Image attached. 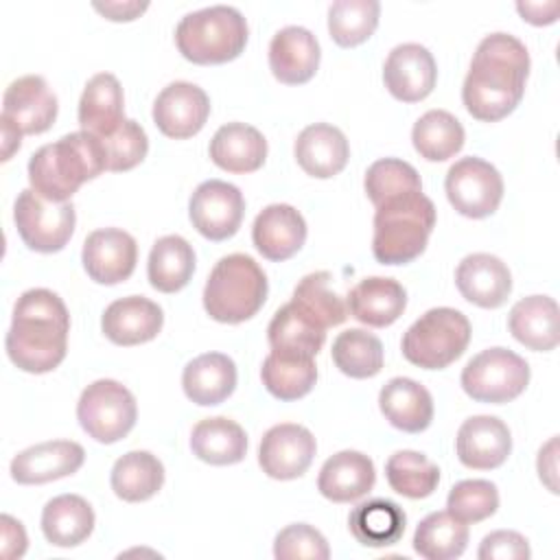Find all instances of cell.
<instances>
[{
    "mask_svg": "<svg viewBox=\"0 0 560 560\" xmlns=\"http://www.w3.org/2000/svg\"><path fill=\"white\" fill-rule=\"evenodd\" d=\"M385 477L394 492L407 499H424L440 483V468L418 451H396L385 464Z\"/></svg>",
    "mask_w": 560,
    "mask_h": 560,
    "instance_id": "b9f144b4",
    "label": "cell"
},
{
    "mask_svg": "<svg viewBox=\"0 0 560 560\" xmlns=\"http://www.w3.org/2000/svg\"><path fill=\"white\" fill-rule=\"evenodd\" d=\"M446 508L462 523H479L497 512L499 490L488 479H464L451 488Z\"/></svg>",
    "mask_w": 560,
    "mask_h": 560,
    "instance_id": "bcb514c9",
    "label": "cell"
},
{
    "mask_svg": "<svg viewBox=\"0 0 560 560\" xmlns=\"http://www.w3.org/2000/svg\"><path fill=\"white\" fill-rule=\"evenodd\" d=\"M192 453L212 466L238 464L247 453V435L243 427L225 416L206 418L190 433Z\"/></svg>",
    "mask_w": 560,
    "mask_h": 560,
    "instance_id": "836d02e7",
    "label": "cell"
},
{
    "mask_svg": "<svg viewBox=\"0 0 560 560\" xmlns=\"http://www.w3.org/2000/svg\"><path fill=\"white\" fill-rule=\"evenodd\" d=\"M444 190L459 214L483 219L490 217L503 199V177L490 162L468 155L448 168Z\"/></svg>",
    "mask_w": 560,
    "mask_h": 560,
    "instance_id": "8fae6325",
    "label": "cell"
},
{
    "mask_svg": "<svg viewBox=\"0 0 560 560\" xmlns=\"http://www.w3.org/2000/svg\"><path fill=\"white\" fill-rule=\"evenodd\" d=\"M378 15V0H337L328 7V33L343 48L359 46L376 31Z\"/></svg>",
    "mask_w": 560,
    "mask_h": 560,
    "instance_id": "7bdbcfd3",
    "label": "cell"
},
{
    "mask_svg": "<svg viewBox=\"0 0 560 560\" xmlns=\"http://www.w3.org/2000/svg\"><path fill=\"white\" fill-rule=\"evenodd\" d=\"M370 201L378 208L385 201H392L402 195L422 192V182L418 171L398 158H383L370 164L363 179Z\"/></svg>",
    "mask_w": 560,
    "mask_h": 560,
    "instance_id": "f6af8a7d",
    "label": "cell"
},
{
    "mask_svg": "<svg viewBox=\"0 0 560 560\" xmlns=\"http://www.w3.org/2000/svg\"><path fill=\"white\" fill-rule=\"evenodd\" d=\"M94 529V510L79 494H59L42 510V532L55 547H77Z\"/></svg>",
    "mask_w": 560,
    "mask_h": 560,
    "instance_id": "d6a6232c",
    "label": "cell"
},
{
    "mask_svg": "<svg viewBox=\"0 0 560 560\" xmlns=\"http://www.w3.org/2000/svg\"><path fill=\"white\" fill-rule=\"evenodd\" d=\"M192 271L195 249L186 238L168 234L153 243L147 262V276L153 289L162 293H175L190 282Z\"/></svg>",
    "mask_w": 560,
    "mask_h": 560,
    "instance_id": "d590c367",
    "label": "cell"
},
{
    "mask_svg": "<svg viewBox=\"0 0 560 560\" xmlns=\"http://www.w3.org/2000/svg\"><path fill=\"white\" fill-rule=\"evenodd\" d=\"M109 483L114 494L122 501H147L162 488L164 466L149 451H129L116 459Z\"/></svg>",
    "mask_w": 560,
    "mask_h": 560,
    "instance_id": "8d00e7d4",
    "label": "cell"
},
{
    "mask_svg": "<svg viewBox=\"0 0 560 560\" xmlns=\"http://www.w3.org/2000/svg\"><path fill=\"white\" fill-rule=\"evenodd\" d=\"M68 332L70 315L63 300L50 289H28L13 306L4 348L22 372L46 374L66 359Z\"/></svg>",
    "mask_w": 560,
    "mask_h": 560,
    "instance_id": "7a4b0ae2",
    "label": "cell"
},
{
    "mask_svg": "<svg viewBox=\"0 0 560 560\" xmlns=\"http://www.w3.org/2000/svg\"><path fill=\"white\" fill-rule=\"evenodd\" d=\"M85 273L98 284L125 282L138 260L136 238L120 228H103L88 234L81 252Z\"/></svg>",
    "mask_w": 560,
    "mask_h": 560,
    "instance_id": "5bb4252c",
    "label": "cell"
},
{
    "mask_svg": "<svg viewBox=\"0 0 560 560\" xmlns=\"http://www.w3.org/2000/svg\"><path fill=\"white\" fill-rule=\"evenodd\" d=\"M164 324L162 308L144 295H127L114 300L103 317L101 328L116 346H138L158 337Z\"/></svg>",
    "mask_w": 560,
    "mask_h": 560,
    "instance_id": "44dd1931",
    "label": "cell"
},
{
    "mask_svg": "<svg viewBox=\"0 0 560 560\" xmlns=\"http://www.w3.org/2000/svg\"><path fill=\"white\" fill-rule=\"evenodd\" d=\"M13 221L28 249L52 254L68 245L74 232L77 212L70 201L55 203L37 195L33 188H24L15 199Z\"/></svg>",
    "mask_w": 560,
    "mask_h": 560,
    "instance_id": "30bf717a",
    "label": "cell"
},
{
    "mask_svg": "<svg viewBox=\"0 0 560 560\" xmlns=\"http://www.w3.org/2000/svg\"><path fill=\"white\" fill-rule=\"evenodd\" d=\"M252 241L267 260H287L306 241V221L289 203H271L258 212L252 225Z\"/></svg>",
    "mask_w": 560,
    "mask_h": 560,
    "instance_id": "603a6c76",
    "label": "cell"
},
{
    "mask_svg": "<svg viewBox=\"0 0 560 560\" xmlns=\"http://www.w3.org/2000/svg\"><path fill=\"white\" fill-rule=\"evenodd\" d=\"M470 341L468 317L451 306L429 308L402 335V354L424 370H442L459 359Z\"/></svg>",
    "mask_w": 560,
    "mask_h": 560,
    "instance_id": "52a82bcc",
    "label": "cell"
},
{
    "mask_svg": "<svg viewBox=\"0 0 560 560\" xmlns=\"http://www.w3.org/2000/svg\"><path fill=\"white\" fill-rule=\"evenodd\" d=\"M378 407L385 420L405 433H420L433 420V398L429 389L407 376H394L383 385Z\"/></svg>",
    "mask_w": 560,
    "mask_h": 560,
    "instance_id": "4316f807",
    "label": "cell"
},
{
    "mask_svg": "<svg viewBox=\"0 0 560 560\" xmlns=\"http://www.w3.org/2000/svg\"><path fill=\"white\" fill-rule=\"evenodd\" d=\"M2 122V160H11L13 151L20 149V142H22V131L15 129L11 122L7 120H0Z\"/></svg>",
    "mask_w": 560,
    "mask_h": 560,
    "instance_id": "11a10c76",
    "label": "cell"
},
{
    "mask_svg": "<svg viewBox=\"0 0 560 560\" xmlns=\"http://www.w3.org/2000/svg\"><path fill=\"white\" fill-rule=\"evenodd\" d=\"M243 13L228 4L186 13L175 28V44L184 59L201 66L236 59L247 44Z\"/></svg>",
    "mask_w": 560,
    "mask_h": 560,
    "instance_id": "8992f818",
    "label": "cell"
},
{
    "mask_svg": "<svg viewBox=\"0 0 560 560\" xmlns=\"http://www.w3.org/2000/svg\"><path fill=\"white\" fill-rule=\"evenodd\" d=\"M125 120V96L118 79L112 72L94 74L79 101V125L96 138L109 136Z\"/></svg>",
    "mask_w": 560,
    "mask_h": 560,
    "instance_id": "83f0119b",
    "label": "cell"
},
{
    "mask_svg": "<svg viewBox=\"0 0 560 560\" xmlns=\"http://www.w3.org/2000/svg\"><path fill=\"white\" fill-rule=\"evenodd\" d=\"M468 525L448 510L424 516L413 534V549L427 560H453L466 551Z\"/></svg>",
    "mask_w": 560,
    "mask_h": 560,
    "instance_id": "74e56055",
    "label": "cell"
},
{
    "mask_svg": "<svg viewBox=\"0 0 560 560\" xmlns=\"http://www.w3.org/2000/svg\"><path fill=\"white\" fill-rule=\"evenodd\" d=\"M147 7H149V2H133V0H129V2H94V9L114 22H129V20L138 18Z\"/></svg>",
    "mask_w": 560,
    "mask_h": 560,
    "instance_id": "db71d44e",
    "label": "cell"
},
{
    "mask_svg": "<svg viewBox=\"0 0 560 560\" xmlns=\"http://www.w3.org/2000/svg\"><path fill=\"white\" fill-rule=\"evenodd\" d=\"M407 516L402 508L389 499H368L352 508L348 516L350 534L363 547H389L400 540Z\"/></svg>",
    "mask_w": 560,
    "mask_h": 560,
    "instance_id": "e575fe53",
    "label": "cell"
},
{
    "mask_svg": "<svg viewBox=\"0 0 560 560\" xmlns=\"http://www.w3.org/2000/svg\"><path fill=\"white\" fill-rule=\"evenodd\" d=\"M273 556L278 560H326L330 549L322 532L306 523H293L278 532Z\"/></svg>",
    "mask_w": 560,
    "mask_h": 560,
    "instance_id": "c3c4849f",
    "label": "cell"
},
{
    "mask_svg": "<svg viewBox=\"0 0 560 560\" xmlns=\"http://www.w3.org/2000/svg\"><path fill=\"white\" fill-rule=\"evenodd\" d=\"M435 225V206L424 192L385 201L374 212L372 254L383 265H405L418 258Z\"/></svg>",
    "mask_w": 560,
    "mask_h": 560,
    "instance_id": "277c9868",
    "label": "cell"
},
{
    "mask_svg": "<svg viewBox=\"0 0 560 560\" xmlns=\"http://www.w3.org/2000/svg\"><path fill=\"white\" fill-rule=\"evenodd\" d=\"M317 37L304 26L280 28L269 44V68L280 83L300 85L315 77L319 66Z\"/></svg>",
    "mask_w": 560,
    "mask_h": 560,
    "instance_id": "7402d4cb",
    "label": "cell"
},
{
    "mask_svg": "<svg viewBox=\"0 0 560 560\" xmlns=\"http://www.w3.org/2000/svg\"><path fill=\"white\" fill-rule=\"evenodd\" d=\"M210 116L208 94L190 81L168 83L153 103L155 127L175 140H184L201 131Z\"/></svg>",
    "mask_w": 560,
    "mask_h": 560,
    "instance_id": "2e32d148",
    "label": "cell"
},
{
    "mask_svg": "<svg viewBox=\"0 0 560 560\" xmlns=\"http://www.w3.org/2000/svg\"><path fill=\"white\" fill-rule=\"evenodd\" d=\"M267 140L245 122H228L210 140V160L228 173H252L265 164Z\"/></svg>",
    "mask_w": 560,
    "mask_h": 560,
    "instance_id": "4dcf8cb0",
    "label": "cell"
},
{
    "mask_svg": "<svg viewBox=\"0 0 560 560\" xmlns=\"http://www.w3.org/2000/svg\"><path fill=\"white\" fill-rule=\"evenodd\" d=\"M96 140L101 142V149L105 155V168L114 173L138 166L149 151V138L144 129L131 118H125L116 131Z\"/></svg>",
    "mask_w": 560,
    "mask_h": 560,
    "instance_id": "7dc6e473",
    "label": "cell"
},
{
    "mask_svg": "<svg viewBox=\"0 0 560 560\" xmlns=\"http://www.w3.org/2000/svg\"><path fill=\"white\" fill-rule=\"evenodd\" d=\"M245 214L243 192L223 179L201 182L188 201L192 228L208 241H225L241 228Z\"/></svg>",
    "mask_w": 560,
    "mask_h": 560,
    "instance_id": "7c38bea8",
    "label": "cell"
},
{
    "mask_svg": "<svg viewBox=\"0 0 560 560\" xmlns=\"http://www.w3.org/2000/svg\"><path fill=\"white\" fill-rule=\"evenodd\" d=\"M317 451L313 433L293 422H282L271 427L258 446V464L271 479L289 481L302 477Z\"/></svg>",
    "mask_w": 560,
    "mask_h": 560,
    "instance_id": "4fadbf2b",
    "label": "cell"
},
{
    "mask_svg": "<svg viewBox=\"0 0 560 560\" xmlns=\"http://www.w3.org/2000/svg\"><path fill=\"white\" fill-rule=\"evenodd\" d=\"M330 280L332 276L328 271H313L298 282L291 298V302L298 304L322 328L339 326L348 317V306L339 293L330 289Z\"/></svg>",
    "mask_w": 560,
    "mask_h": 560,
    "instance_id": "ee69618b",
    "label": "cell"
},
{
    "mask_svg": "<svg viewBox=\"0 0 560 560\" xmlns=\"http://www.w3.org/2000/svg\"><path fill=\"white\" fill-rule=\"evenodd\" d=\"M376 481L374 464L359 451H339L328 457L317 477V490L332 503H350L365 497Z\"/></svg>",
    "mask_w": 560,
    "mask_h": 560,
    "instance_id": "484cf974",
    "label": "cell"
},
{
    "mask_svg": "<svg viewBox=\"0 0 560 560\" xmlns=\"http://www.w3.org/2000/svg\"><path fill=\"white\" fill-rule=\"evenodd\" d=\"M560 4L556 0L549 2H516V11L523 15V20L532 24H551L558 18Z\"/></svg>",
    "mask_w": 560,
    "mask_h": 560,
    "instance_id": "f5cc1de1",
    "label": "cell"
},
{
    "mask_svg": "<svg viewBox=\"0 0 560 560\" xmlns=\"http://www.w3.org/2000/svg\"><path fill=\"white\" fill-rule=\"evenodd\" d=\"M267 339L273 352L315 359L326 341V328L308 317L298 304L287 302L273 313L267 326Z\"/></svg>",
    "mask_w": 560,
    "mask_h": 560,
    "instance_id": "f546056e",
    "label": "cell"
},
{
    "mask_svg": "<svg viewBox=\"0 0 560 560\" xmlns=\"http://www.w3.org/2000/svg\"><path fill=\"white\" fill-rule=\"evenodd\" d=\"M538 477L540 481L556 494L558 492V483H556V475H558V438H551L538 453Z\"/></svg>",
    "mask_w": 560,
    "mask_h": 560,
    "instance_id": "816d5d0a",
    "label": "cell"
},
{
    "mask_svg": "<svg viewBox=\"0 0 560 560\" xmlns=\"http://www.w3.org/2000/svg\"><path fill=\"white\" fill-rule=\"evenodd\" d=\"M464 136L462 122L446 109H429L411 129L416 151L429 162L453 158L464 147Z\"/></svg>",
    "mask_w": 560,
    "mask_h": 560,
    "instance_id": "f35d334b",
    "label": "cell"
},
{
    "mask_svg": "<svg viewBox=\"0 0 560 560\" xmlns=\"http://www.w3.org/2000/svg\"><path fill=\"white\" fill-rule=\"evenodd\" d=\"M77 418L92 440L114 444L133 429L138 405L122 383L114 378H98L81 392Z\"/></svg>",
    "mask_w": 560,
    "mask_h": 560,
    "instance_id": "9c48e42d",
    "label": "cell"
},
{
    "mask_svg": "<svg viewBox=\"0 0 560 560\" xmlns=\"http://www.w3.org/2000/svg\"><path fill=\"white\" fill-rule=\"evenodd\" d=\"M455 451L466 468L492 470L508 459L512 435L508 424L497 416H472L462 422Z\"/></svg>",
    "mask_w": 560,
    "mask_h": 560,
    "instance_id": "d6986e66",
    "label": "cell"
},
{
    "mask_svg": "<svg viewBox=\"0 0 560 560\" xmlns=\"http://www.w3.org/2000/svg\"><path fill=\"white\" fill-rule=\"evenodd\" d=\"M512 337L529 350L547 352L560 341L558 304L549 295H529L518 300L508 317Z\"/></svg>",
    "mask_w": 560,
    "mask_h": 560,
    "instance_id": "1f68e13d",
    "label": "cell"
},
{
    "mask_svg": "<svg viewBox=\"0 0 560 560\" xmlns=\"http://www.w3.org/2000/svg\"><path fill=\"white\" fill-rule=\"evenodd\" d=\"M332 361L350 378H370L383 370V343L363 328H348L332 341Z\"/></svg>",
    "mask_w": 560,
    "mask_h": 560,
    "instance_id": "60d3db41",
    "label": "cell"
},
{
    "mask_svg": "<svg viewBox=\"0 0 560 560\" xmlns=\"http://www.w3.org/2000/svg\"><path fill=\"white\" fill-rule=\"evenodd\" d=\"M293 153L306 175L328 179L343 171L350 158V147L339 127L315 122L300 131L293 144Z\"/></svg>",
    "mask_w": 560,
    "mask_h": 560,
    "instance_id": "cb8c5ba5",
    "label": "cell"
},
{
    "mask_svg": "<svg viewBox=\"0 0 560 560\" xmlns=\"http://www.w3.org/2000/svg\"><path fill=\"white\" fill-rule=\"evenodd\" d=\"M0 529H2V558L11 560V558H22L26 551V532L22 527L20 521H15L9 514L0 516Z\"/></svg>",
    "mask_w": 560,
    "mask_h": 560,
    "instance_id": "f907efd6",
    "label": "cell"
},
{
    "mask_svg": "<svg viewBox=\"0 0 560 560\" xmlns=\"http://www.w3.org/2000/svg\"><path fill=\"white\" fill-rule=\"evenodd\" d=\"M532 556L529 542L523 534L512 529H497L483 536L477 558L479 560H527Z\"/></svg>",
    "mask_w": 560,
    "mask_h": 560,
    "instance_id": "681fc988",
    "label": "cell"
},
{
    "mask_svg": "<svg viewBox=\"0 0 560 560\" xmlns=\"http://www.w3.org/2000/svg\"><path fill=\"white\" fill-rule=\"evenodd\" d=\"M529 74V52L510 33L486 35L470 61L462 98L468 114L483 122L505 118L523 98Z\"/></svg>",
    "mask_w": 560,
    "mask_h": 560,
    "instance_id": "6da1fadb",
    "label": "cell"
},
{
    "mask_svg": "<svg viewBox=\"0 0 560 560\" xmlns=\"http://www.w3.org/2000/svg\"><path fill=\"white\" fill-rule=\"evenodd\" d=\"M85 459V451L72 440H50L20 451L11 459V477L22 486H39L74 475Z\"/></svg>",
    "mask_w": 560,
    "mask_h": 560,
    "instance_id": "ac0fdd59",
    "label": "cell"
},
{
    "mask_svg": "<svg viewBox=\"0 0 560 560\" xmlns=\"http://www.w3.org/2000/svg\"><path fill=\"white\" fill-rule=\"evenodd\" d=\"M260 378L271 396L280 400H298L306 396L317 381L315 359L287 357L271 350L262 361Z\"/></svg>",
    "mask_w": 560,
    "mask_h": 560,
    "instance_id": "ab89813d",
    "label": "cell"
},
{
    "mask_svg": "<svg viewBox=\"0 0 560 560\" xmlns=\"http://www.w3.org/2000/svg\"><path fill=\"white\" fill-rule=\"evenodd\" d=\"M182 387L188 400L201 407L223 402L236 387V365L223 352H206L186 363Z\"/></svg>",
    "mask_w": 560,
    "mask_h": 560,
    "instance_id": "f1b7e54d",
    "label": "cell"
},
{
    "mask_svg": "<svg viewBox=\"0 0 560 560\" xmlns=\"http://www.w3.org/2000/svg\"><path fill=\"white\" fill-rule=\"evenodd\" d=\"M267 289V276L252 256L228 254L206 280L203 308L221 324H241L262 308Z\"/></svg>",
    "mask_w": 560,
    "mask_h": 560,
    "instance_id": "5b68a950",
    "label": "cell"
},
{
    "mask_svg": "<svg viewBox=\"0 0 560 560\" xmlns=\"http://www.w3.org/2000/svg\"><path fill=\"white\" fill-rule=\"evenodd\" d=\"M455 284L464 300L481 308H499L512 291L508 265L492 254H468L455 269Z\"/></svg>",
    "mask_w": 560,
    "mask_h": 560,
    "instance_id": "ffe728a7",
    "label": "cell"
},
{
    "mask_svg": "<svg viewBox=\"0 0 560 560\" xmlns=\"http://www.w3.org/2000/svg\"><path fill=\"white\" fill-rule=\"evenodd\" d=\"M462 389L477 402L503 405L518 398L529 383L527 361L508 348H488L462 370Z\"/></svg>",
    "mask_w": 560,
    "mask_h": 560,
    "instance_id": "ba28073f",
    "label": "cell"
},
{
    "mask_svg": "<svg viewBox=\"0 0 560 560\" xmlns=\"http://www.w3.org/2000/svg\"><path fill=\"white\" fill-rule=\"evenodd\" d=\"M438 79V66L429 48L416 42L398 44L385 59L383 81L389 94L402 103L427 98Z\"/></svg>",
    "mask_w": 560,
    "mask_h": 560,
    "instance_id": "e0dca14e",
    "label": "cell"
},
{
    "mask_svg": "<svg viewBox=\"0 0 560 560\" xmlns=\"http://www.w3.org/2000/svg\"><path fill=\"white\" fill-rule=\"evenodd\" d=\"M105 168L101 142L88 131L66 133L39 147L28 160L31 188L48 201H68L83 182L94 179Z\"/></svg>",
    "mask_w": 560,
    "mask_h": 560,
    "instance_id": "3957f363",
    "label": "cell"
},
{
    "mask_svg": "<svg viewBox=\"0 0 560 560\" xmlns=\"http://www.w3.org/2000/svg\"><path fill=\"white\" fill-rule=\"evenodd\" d=\"M346 306L361 324L385 328L402 315L407 306V291L394 278L370 276L350 289Z\"/></svg>",
    "mask_w": 560,
    "mask_h": 560,
    "instance_id": "d4e9b609",
    "label": "cell"
},
{
    "mask_svg": "<svg viewBox=\"0 0 560 560\" xmlns=\"http://www.w3.org/2000/svg\"><path fill=\"white\" fill-rule=\"evenodd\" d=\"M57 118V96L39 74H24L9 83L2 96L0 120L24 133H44Z\"/></svg>",
    "mask_w": 560,
    "mask_h": 560,
    "instance_id": "9a60e30c",
    "label": "cell"
}]
</instances>
